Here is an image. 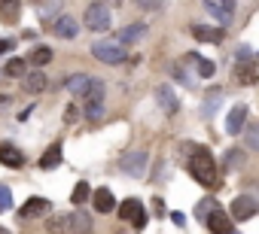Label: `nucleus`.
Listing matches in <instances>:
<instances>
[{
  "mask_svg": "<svg viewBox=\"0 0 259 234\" xmlns=\"http://www.w3.org/2000/svg\"><path fill=\"white\" fill-rule=\"evenodd\" d=\"M183 149L189 152V173H192V179L204 189H217V161H214L211 149L192 146V143H186Z\"/></svg>",
  "mask_w": 259,
  "mask_h": 234,
  "instance_id": "f257e3e1",
  "label": "nucleus"
},
{
  "mask_svg": "<svg viewBox=\"0 0 259 234\" xmlns=\"http://www.w3.org/2000/svg\"><path fill=\"white\" fill-rule=\"evenodd\" d=\"M92 55L101 61V64H122L128 55H125V46H119L116 40H98L92 46Z\"/></svg>",
  "mask_w": 259,
  "mask_h": 234,
  "instance_id": "f03ea898",
  "label": "nucleus"
},
{
  "mask_svg": "<svg viewBox=\"0 0 259 234\" xmlns=\"http://www.w3.org/2000/svg\"><path fill=\"white\" fill-rule=\"evenodd\" d=\"M85 28L89 31H110V22H113V15H110V6L107 3H89L85 6Z\"/></svg>",
  "mask_w": 259,
  "mask_h": 234,
  "instance_id": "7ed1b4c3",
  "label": "nucleus"
},
{
  "mask_svg": "<svg viewBox=\"0 0 259 234\" xmlns=\"http://www.w3.org/2000/svg\"><path fill=\"white\" fill-rule=\"evenodd\" d=\"M256 210H259V204L253 201L250 195H238L232 201V207H229V219L232 222H247V219L256 216Z\"/></svg>",
  "mask_w": 259,
  "mask_h": 234,
  "instance_id": "20e7f679",
  "label": "nucleus"
},
{
  "mask_svg": "<svg viewBox=\"0 0 259 234\" xmlns=\"http://www.w3.org/2000/svg\"><path fill=\"white\" fill-rule=\"evenodd\" d=\"M147 165H149V155H147L144 149L125 152V155H122V161H119L122 173H128V176H144V173H147Z\"/></svg>",
  "mask_w": 259,
  "mask_h": 234,
  "instance_id": "39448f33",
  "label": "nucleus"
},
{
  "mask_svg": "<svg viewBox=\"0 0 259 234\" xmlns=\"http://www.w3.org/2000/svg\"><path fill=\"white\" fill-rule=\"evenodd\" d=\"M116 213L122 216L125 222H131L137 231H141V228L147 225V210H144V204L137 201V198H128V201H122V207H119Z\"/></svg>",
  "mask_w": 259,
  "mask_h": 234,
  "instance_id": "423d86ee",
  "label": "nucleus"
},
{
  "mask_svg": "<svg viewBox=\"0 0 259 234\" xmlns=\"http://www.w3.org/2000/svg\"><path fill=\"white\" fill-rule=\"evenodd\" d=\"M204 225L211 228L214 234H235V222L226 216V210H222V207H217L211 216H207V222H204Z\"/></svg>",
  "mask_w": 259,
  "mask_h": 234,
  "instance_id": "0eeeda50",
  "label": "nucleus"
},
{
  "mask_svg": "<svg viewBox=\"0 0 259 234\" xmlns=\"http://www.w3.org/2000/svg\"><path fill=\"white\" fill-rule=\"evenodd\" d=\"M92 216L85 210H74L67 216V234H92Z\"/></svg>",
  "mask_w": 259,
  "mask_h": 234,
  "instance_id": "6e6552de",
  "label": "nucleus"
},
{
  "mask_svg": "<svg viewBox=\"0 0 259 234\" xmlns=\"http://www.w3.org/2000/svg\"><path fill=\"white\" fill-rule=\"evenodd\" d=\"M155 100H159V106L168 116H174L180 110V100H177V95H174V88H171V85H159V88H155Z\"/></svg>",
  "mask_w": 259,
  "mask_h": 234,
  "instance_id": "1a4fd4ad",
  "label": "nucleus"
},
{
  "mask_svg": "<svg viewBox=\"0 0 259 234\" xmlns=\"http://www.w3.org/2000/svg\"><path fill=\"white\" fill-rule=\"evenodd\" d=\"M244 122H247V106L235 103L229 110V116H226V131L229 134H241V131H244Z\"/></svg>",
  "mask_w": 259,
  "mask_h": 234,
  "instance_id": "9d476101",
  "label": "nucleus"
},
{
  "mask_svg": "<svg viewBox=\"0 0 259 234\" xmlns=\"http://www.w3.org/2000/svg\"><path fill=\"white\" fill-rule=\"evenodd\" d=\"M104 95H107L104 82L101 79H92L89 88H85V110H98V106H104Z\"/></svg>",
  "mask_w": 259,
  "mask_h": 234,
  "instance_id": "9b49d317",
  "label": "nucleus"
},
{
  "mask_svg": "<svg viewBox=\"0 0 259 234\" xmlns=\"http://www.w3.org/2000/svg\"><path fill=\"white\" fill-rule=\"evenodd\" d=\"M0 165H6V167H25V155L22 149H15L12 143H0Z\"/></svg>",
  "mask_w": 259,
  "mask_h": 234,
  "instance_id": "f8f14e48",
  "label": "nucleus"
},
{
  "mask_svg": "<svg viewBox=\"0 0 259 234\" xmlns=\"http://www.w3.org/2000/svg\"><path fill=\"white\" fill-rule=\"evenodd\" d=\"M92 207H95L98 213H113V210H116L113 192H110V189H95V192H92Z\"/></svg>",
  "mask_w": 259,
  "mask_h": 234,
  "instance_id": "ddd939ff",
  "label": "nucleus"
},
{
  "mask_svg": "<svg viewBox=\"0 0 259 234\" xmlns=\"http://www.w3.org/2000/svg\"><path fill=\"white\" fill-rule=\"evenodd\" d=\"M22 88H25L28 95L46 92V73H43V70H31V73H25L22 76Z\"/></svg>",
  "mask_w": 259,
  "mask_h": 234,
  "instance_id": "4468645a",
  "label": "nucleus"
},
{
  "mask_svg": "<svg viewBox=\"0 0 259 234\" xmlns=\"http://www.w3.org/2000/svg\"><path fill=\"white\" fill-rule=\"evenodd\" d=\"M55 33H58L61 40H74L76 33H79L76 19H74V15H58V19H55Z\"/></svg>",
  "mask_w": 259,
  "mask_h": 234,
  "instance_id": "2eb2a0df",
  "label": "nucleus"
},
{
  "mask_svg": "<svg viewBox=\"0 0 259 234\" xmlns=\"http://www.w3.org/2000/svg\"><path fill=\"white\" fill-rule=\"evenodd\" d=\"M192 37L204 40V43H222L226 40V31L222 28H207V25H192Z\"/></svg>",
  "mask_w": 259,
  "mask_h": 234,
  "instance_id": "dca6fc26",
  "label": "nucleus"
},
{
  "mask_svg": "<svg viewBox=\"0 0 259 234\" xmlns=\"http://www.w3.org/2000/svg\"><path fill=\"white\" fill-rule=\"evenodd\" d=\"M204 9L211 12V15H217L222 25H229V22H232V12H235V3H229V0H222V3H217V0H207Z\"/></svg>",
  "mask_w": 259,
  "mask_h": 234,
  "instance_id": "f3484780",
  "label": "nucleus"
},
{
  "mask_svg": "<svg viewBox=\"0 0 259 234\" xmlns=\"http://www.w3.org/2000/svg\"><path fill=\"white\" fill-rule=\"evenodd\" d=\"M147 37V25H128V28H122L119 31V37H116V43L119 46H125V43H137V40H144Z\"/></svg>",
  "mask_w": 259,
  "mask_h": 234,
  "instance_id": "a211bd4d",
  "label": "nucleus"
},
{
  "mask_svg": "<svg viewBox=\"0 0 259 234\" xmlns=\"http://www.w3.org/2000/svg\"><path fill=\"white\" fill-rule=\"evenodd\" d=\"M46 210H52V204L46 201V198H28V201H25V207H22L19 213L25 216V219H31V216H43Z\"/></svg>",
  "mask_w": 259,
  "mask_h": 234,
  "instance_id": "6ab92c4d",
  "label": "nucleus"
},
{
  "mask_svg": "<svg viewBox=\"0 0 259 234\" xmlns=\"http://www.w3.org/2000/svg\"><path fill=\"white\" fill-rule=\"evenodd\" d=\"M89 82H92V76H85V73H71V76L64 79V88H67L71 95H85Z\"/></svg>",
  "mask_w": 259,
  "mask_h": 234,
  "instance_id": "aec40b11",
  "label": "nucleus"
},
{
  "mask_svg": "<svg viewBox=\"0 0 259 234\" xmlns=\"http://www.w3.org/2000/svg\"><path fill=\"white\" fill-rule=\"evenodd\" d=\"M61 165V143H52V146L40 155V167L43 170H52V167H58Z\"/></svg>",
  "mask_w": 259,
  "mask_h": 234,
  "instance_id": "412c9836",
  "label": "nucleus"
},
{
  "mask_svg": "<svg viewBox=\"0 0 259 234\" xmlns=\"http://www.w3.org/2000/svg\"><path fill=\"white\" fill-rule=\"evenodd\" d=\"M49 61H52V49H49V46H34L25 64H34V70H40V67L49 64Z\"/></svg>",
  "mask_w": 259,
  "mask_h": 234,
  "instance_id": "4be33fe9",
  "label": "nucleus"
},
{
  "mask_svg": "<svg viewBox=\"0 0 259 234\" xmlns=\"http://www.w3.org/2000/svg\"><path fill=\"white\" fill-rule=\"evenodd\" d=\"M19 12H22V6L15 3H9V0H0V22H6V25H12V22H19Z\"/></svg>",
  "mask_w": 259,
  "mask_h": 234,
  "instance_id": "5701e85b",
  "label": "nucleus"
},
{
  "mask_svg": "<svg viewBox=\"0 0 259 234\" xmlns=\"http://www.w3.org/2000/svg\"><path fill=\"white\" fill-rule=\"evenodd\" d=\"M244 143H247V149H253V152H259V122H250V125H244Z\"/></svg>",
  "mask_w": 259,
  "mask_h": 234,
  "instance_id": "b1692460",
  "label": "nucleus"
},
{
  "mask_svg": "<svg viewBox=\"0 0 259 234\" xmlns=\"http://www.w3.org/2000/svg\"><path fill=\"white\" fill-rule=\"evenodd\" d=\"M3 73H6L9 79H22V76L28 73V70H25V61H22V58H9L6 67H3Z\"/></svg>",
  "mask_w": 259,
  "mask_h": 234,
  "instance_id": "393cba45",
  "label": "nucleus"
},
{
  "mask_svg": "<svg viewBox=\"0 0 259 234\" xmlns=\"http://www.w3.org/2000/svg\"><path fill=\"white\" fill-rule=\"evenodd\" d=\"M217 207H220V204L214 201V198H204V201H198V207H195V219H198V222H207V216H211Z\"/></svg>",
  "mask_w": 259,
  "mask_h": 234,
  "instance_id": "a878e982",
  "label": "nucleus"
},
{
  "mask_svg": "<svg viewBox=\"0 0 259 234\" xmlns=\"http://www.w3.org/2000/svg\"><path fill=\"white\" fill-rule=\"evenodd\" d=\"M46 231L49 234H67V216H49V219H46Z\"/></svg>",
  "mask_w": 259,
  "mask_h": 234,
  "instance_id": "bb28decb",
  "label": "nucleus"
},
{
  "mask_svg": "<svg viewBox=\"0 0 259 234\" xmlns=\"http://www.w3.org/2000/svg\"><path fill=\"white\" fill-rule=\"evenodd\" d=\"M189 61H195V64H198V73H201L204 79H211V76L217 73V64H214V61H207V58H198V55H189Z\"/></svg>",
  "mask_w": 259,
  "mask_h": 234,
  "instance_id": "cd10ccee",
  "label": "nucleus"
},
{
  "mask_svg": "<svg viewBox=\"0 0 259 234\" xmlns=\"http://www.w3.org/2000/svg\"><path fill=\"white\" fill-rule=\"evenodd\" d=\"M89 195H92L89 183H76V186H74V192H71V201H74V204L79 207V204H82V201H85V198H89Z\"/></svg>",
  "mask_w": 259,
  "mask_h": 234,
  "instance_id": "c85d7f7f",
  "label": "nucleus"
},
{
  "mask_svg": "<svg viewBox=\"0 0 259 234\" xmlns=\"http://www.w3.org/2000/svg\"><path fill=\"white\" fill-rule=\"evenodd\" d=\"M220 100H222V92H217V88H214V92L207 95V100H204V116H214V110H217Z\"/></svg>",
  "mask_w": 259,
  "mask_h": 234,
  "instance_id": "c756f323",
  "label": "nucleus"
},
{
  "mask_svg": "<svg viewBox=\"0 0 259 234\" xmlns=\"http://www.w3.org/2000/svg\"><path fill=\"white\" fill-rule=\"evenodd\" d=\"M6 210H12V192L6 186H0V213H6Z\"/></svg>",
  "mask_w": 259,
  "mask_h": 234,
  "instance_id": "7c9ffc66",
  "label": "nucleus"
},
{
  "mask_svg": "<svg viewBox=\"0 0 259 234\" xmlns=\"http://www.w3.org/2000/svg\"><path fill=\"white\" fill-rule=\"evenodd\" d=\"M37 12L43 15V19H49V15L61 12V3H37Z\"/></svg>",
  "mask_w": 259,
  "mask_h": 234,
  "instance_id": "2f4dec72",
  "label": "nucleus"
},
{
  "mask_svg": "<svg viewBox=\"0 0 259 234\" xmlns=\"http://www.w3.org/2000/svg\"><path fill=\"white\" fill-rule=\"evenodd\" d=\"M241 158H244V152H241V149H229V152H226V165H229V167H241Z\"/></svg>",
  "mask_w": 259,
  "mask_h": 234,
  "instance_id": "473e14b6",
  "label": "nucleus"
},
{
  "mask_svg": "<svg viewBox=\"0 0 259 234\" xmlns=\"http://www.w3.org/2000/svg\"><path fill=\"white\" fill-rule=\"evenodd\" d=\"M238 79H241V82H253V79H256L253 67H238Z\"/></svg>",
  "mask_w": 259,
  "mask_h": 234,
  "instance_id": "72a5a7b5",
  "label": "nucleus"
},
{
  "mask_svg": "<svg viewBox=\"0 0 259 234\" xmlns=\"http://www.w3.org/2000/svg\"><path fill=\"white\" fill-rule=\"evenodd\" d=\"M64 113H67V116H64L67 122H76V119H79V106H76V103H71V106H67Z\"/></svg>",
  "mask_w": 259,
  "mask_h": 234,
  "instance_id": "f704fd0d",
  "label": "nucleus"
},
{
  "mask_svg": "<svg viewBox=\"0 0 259 234\" xmlns=\"http://www.w3.org/2000/svg\"><path fill=\"white\" fill-rule=\"evenodd\" d=\"M12 43H15V40H0V55H3V52H9Z\"/></svg>",
  "mask_w": 259,
  "mask_h": 234,
  "instance_id": "c9c22d12",
  "label": "nucleus"
},
{
  "mask_svg": "<svg viewBox=\"0 0 259 234\" xmlns=\"http://www.w3.org/2000/svg\"><path fill=\"white\" fill-rule=\"evenodd\" d=\"M141 9H147V12H155V9H162V3H141Z\"/></svg>",
  "mask_w": 259,
  "mask_h": 234,
  "instance_id": "e433bc0d",
  "label": "nucleus"
},
{
  "mask_svg": "<svg viewBox=\"0 0 259 234\" xmlns=\"http://www.w3.org/2000/svg\"><path fill=\"white\" fill-rule=\"evenodd\" d=\"M9 103V98H0V106H6Z\"/></svg>",
  "mask_w": 259,
  "mask_h": 234,
  "instance_id": "4c0bfd02",
  "label": "nucleus"
},
{
  "mask_svg": "<svg viewBox=\"0 0 259 234\" xmlns=\"http://www.w3.org/2000/svg\"><path fill=\"white\" fill-rule=\"evenodd\" d=\"M0 234H12V231H6V228H3V225H0Z\"/></svg>",
  "mask_w": 259,
  "mask_h": 234,
  "instance_id": "58836bf2",
  "label": "nucleus"
}]
</instances>
